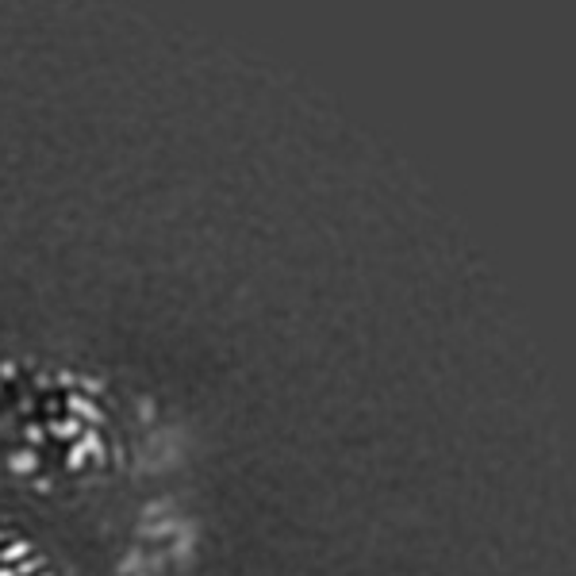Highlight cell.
Masks as SVG:
<instances>
[{"mask_svg":"<svg viewBox=\"0 0 576 576\" xmlns=\"http://www.w3.org/2000/svg\"><path fill=\"white\" fill-rule=\"evenodd\" d=\"M73 430H77L73 423H54V434H73Z\"/></svg>","mask_w":576,"mask_h":576,"instance_id":"1","label":"cell"},{"mask_svg":"<svg viewBox=\"0 0 576 576\" xmlns=\"http://www.w3.org/2000/svg\"><path fill=\"white\" fill-rule=\"evenodd\" d=\"M0 576H12V572H0Z\"/></svg>","mask_w":576,"mask_h":576,"instance_id":"2","label":"cell"}]
</instances>
